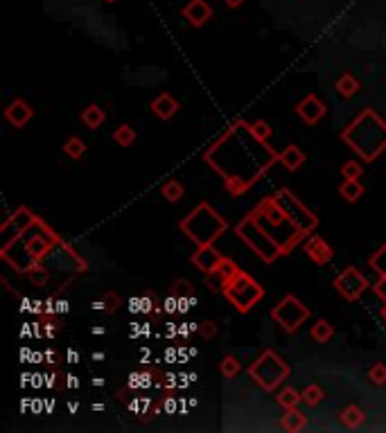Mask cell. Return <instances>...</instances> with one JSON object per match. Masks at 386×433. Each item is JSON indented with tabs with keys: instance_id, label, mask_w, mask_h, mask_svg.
Returning <instances> with one entry per match:
<instances>
[{
	"instance_id": "1f68e13d",
	"label": "cell",
	"mask_w": 386,
	"mask_h": 433,
	"mask_svg": "<svg viewBox=\"0 0 386 433\" xmlns=\"http://www.w3.org/2000/svg\"><path fill=\"white\" fill-rule=\"evenodd\" d=\"M172 294L177 298H185V296H192V285L188 280H177L174 285H172Z\"/></svg>"
},
{
	"instance_id": "d590c367",
	"label": "cell",
	"mask_w": 386,
	"mask_h": 433,
	"mask_svg": "<svg viewBox=\"0 0 386 433\" xmlns=\"http://www.w3.org/2000/svg\"><path fill=\"white\" fill-rule=\"evenodd\" d=\"M165 327H168V329H165V336H168V338H174L179 334V325H172V323H168Z\"/></svg>"
},
{
	"instance_id": "277c9868",
	"label": "cell",
	"mask_w": 386,
	"mask_h": 433,
	"mask_svg": "<svg viewBox=\"0 0 386 433\" xmlns=\"http://www.w3.org/2000/svg\"><path fill=\"white\" fill-rule=\"evenodd\" d=\"M249 375L253 377L264 390H273L275 386H280V382L289 375V366L275 352L266 350L260 354V359L249 368Z\"/></svg>"
},
{
	"instance_id": "52a82bcc",
	"label": "cell",
	"mask_w": 386,
	"mask_h": 433,
	"mask_svg": "<svg viewBox=\"0 0 386 433\" xmlns=\"http://www.w3.org/2000/svg\"><path fill=\"white\" fill-rule=\"evenodd\" d=\"M303 250H305V255L312 259L314 264H326L332 259V248H330V244L319 237V235H312V237H307L305 244H303Z\"/></svg>"
},
{
	"instance_id": "d6a6232c",
	"label": "cell",
	"mask_w": 386,
	"mask_h": 433,
	"mask_svg": "<svg viewBox=\"0 0 386 433\" xmlns=\"http://www.w3.org/2000/svg\"><path fill=\"white\" fill-rule=\"evenodd\" d=\"M199 334L203 336V338H212L217 334V325L212 320H201L199 323Z\"/></svg>"
},
{
	"instance_id": "30bf717a",
	"label": "cell",
	"mask_w": 386,
	"mask_h": 433,
	"mask_svg": "<svg viewBox=\"0 0 386 433\" xmlns=\"http://www.w3.org/2000/svg\"><path fill=\"white\" fill-rule=\"evenodd\" d=\"M183 16L192 27H203L212 16V7L206 0H190V3L183 7Z\"/></svg>"
},
{
	"instance_id": "ee69618b",
	"label": "cell",
	"mask_w": 386,
	"mask_h": 433,
	"mask_svg": "<svg viewBox=\"0 0 386 433\" xmlns=\"http://www.w3.org/2000/svg\"><path fill=\"white\" fill-rule=\"evenodd\" d=\"M380 316L386 320V303H384V307H382V309H380Z\"/></svg>"
},
{
	"instance_id": "7c38bea8",
	"label": "cell",
	"mask_w": 386,
	"mask_h": 433,
	"mask_svg": "<svg viewBox=\"0 0 386 433\" xmlns=\"http://www.w3.org/2000/svg\"><path fill=\"white\" fill-rule=\"evenodd\" d=\"M219 262H222V255L212 248V244H208V246H199V250L192 255V264L199 266V271H203V273H210Z\"/></svg>"
},
{
	"instance_id": "2e32d148",
	"label": "cell",
	"mask_w": 386,
	"mask_h": 433,
	"mask_svg": "<svg viewBox=\"0 0 386 433\" xmlns=\"http://www.w3.org/2000/svg\"><path fill=\"white\" fill-rule=\"evenodd\" d=\"M337 93L341 97H345V100H350V97H354L359 93V80L357 77H354L352 73H343L341 77H339L337 80Z\"/></svg>"
},
{
	"instance_id": "8fae6325",
	"label": "cell",
	"mask_w": 386,
	"mask_h": 433,
	"mask_svg": "<svg viewBox=\"0 0 386 433\" xmlns=\"http://www.w3.org/2000/svg\"><path fill=\"white\" fill-rule=\"evenodd\" d=\"M32 115H34L32 106H30L25 100H14L12 104L5 108V117H7V120H10L16 129L25 127V124H27L30 120H32Z\"/></svg>"
},
{
	"instance_id": "ab89813d",
	"label": "cell",
	"mask_w": 386,
	"mask_h": 433,
	"mask_svg": "<svg viewBox=\"0 0 386 433\" xmlns=\"http://www.w3.org/2000/svg\"><path fill=\"white\" fill-rule=\"evenodd\" d=\"M68 386H70V388H77V386H80V384H77V377H68Z\"/></svg>"
},
{
	"instance_id": "f1b7e54d",
	"label": "cell",
	"mask_w": 386,
	"mask_h": 433,
	"mask_svg": "<svg viewBox=\"0 0 386 433\" xmlns=\"http://www.w3.org/2000/svg\"><path fill=\"white\" fill-rule=\"evenodd\" d=\"M368 379L373 382L375 386H384L386 384V364L377 361V364L370 366L368 368Z\"/></svg>"
},
{
	"instance_id": "6da1fadb",
	"label": "cell",
	"mask_w": 386,
	"mask_h": 433,
	"mask_svg": "<svg viewBox=\"0 0 386 433\" xmlns=\"http://www.w3.org/2000/svg\"><path fill=\"white\" fill-rule=\"evenodd\" d=\"M348 133H359V138L352 136L343 140L350 143L352 152H357L364 161H373L386 149V122L373 113V108H366L348 127Z\"/></svg>"
},
{
	"instance_id": "5b68a950",
	"label": "cell",
	"mask_w": 386,
	"mask_h": 433,
	"mask_svg": "<svg viewBox=\"0 0 386 433\" xmlns=\"http://www.w3.org/2000/svg\"><path fill=\"white\" fill-rule=\"evenodd\" d=\"M271 318L275 323H280L287 332H296V329L301 327L307 318H310V309H307V307L298 301L296 296H285L278 305L273 307Z\"/></svg>"
},
{
	"instance_id": "9c48e42d",
	"label": "cell",
	"mask_w": 386,
	"mask_h": 433,
	"mask_svg": "<svg viewBox=\"0 0 386 433\" xmlns=\"http://www.w3.org/2000/svg\"><path fill=\"white\" fill-rule=\"evenodd\" d=\"M296 113L305 124H317L321 117L326 115V104H323L317 95H307L305 100L298 102Z\"/></svg>"
},
{
	"instance_id": "44dd1931",
	"label": "cell",
	"mask_w": 386,
	"mask_h": 433,
	"mask_svg": "<svg viewBox=\"0 0 386 433\" xmlns=\"http://www.w3.org/2000/svg\"><path fill=\"white\" fill-rule=\"evenodd\" d=\"M278 404L285 408V411H289V408H298V404H303V397L296 388L289 386V388H282L278 393Z\"/></svg>"
},
{
	"instance_id": "3957f363",
	"label": "cell",
	"mask_w": 386,
	"mask_h": 433,
	"mask_svg": "<svg viewBox=\"0 0 386 433\" xmlns=\"http://www.w3.org/2000/svg\"><path fill=\"white\" fill-rule=\"evenodd\" d=\"M224 296L228 298V303H231L238 312H249L251 307L258 305L260 301H262L264 291L262 287L258 285V282L251 278V275H247L244 271H238L233 275L231 280L224 285Z\"/></svg>"
},
{
	"instance_id": "484cf974",
	"label": "cell",
	"mask_w": 386,
	"mask_h": 433,
	"mask_svg": "<svg viewBox=\"0 0 386 433\" xmlns=\"http://www.w3.org/2000/svg\"><path fill=\"white\" fill-rule=\"evenodd\" d=\"M219 370H222V375L226 377V379H233V377H238L242 373V366L233 354H226V357L222 359V364H219Z\"/></svg>"
},
{
	"instance_id": "e0dca14e",
	"label": "cell",
	"mask_w": 386,
	"mask_h": 433,
	"mask_svg": "<svg viewBox=\"0 0 386 433\" xmlns=\"http://www.w3.org/2000/svg\"><path fill=\"white\" fill-rule=\"evenodd\" d=\"M339 194L348 203H357L364 196V185L359 183V178H345V183H341V187H339Z\"/></svg>"
},
{
	"instance_id": "d6986e66",
	"label": "cell",
	"mask_w": 386,
	"mask_h": 433,
	"mask_svg": "<svg viewBox=\"0 0 386 433\" xmlns=\"http://www.w3.org/2000/svg\"><path fill=\"white\" fill-rule=\"evenodd\" d=\"M310 336H312L317 343L326 345V343L330 341V338L334 336V327L330 325L328 320H319V323H314V327L310 329Z\"/></svg>"
},
{
	"instance_id": "4316f807",
	"label": "cell",
	"mask_w": 386,
	"mask_h": 433,
	"mask_svg": "<svg viewBox=\"0 0 386 433\" xmlns=\"http://www.w3.org/2000/svg\"><path fill=\"white\" fill-rule=\"evenodd\" d=\"M64 152H66V156H70L73 161L82 159L84 152H86L84 140H82V138H75V136H73V138H68V140H66V145H64Z\"/></svg>"
},
{
	"instance_id": "ba28073f",
	"label": "cell",
	"mask_w": 386,
	"mask_h": 433,
	"mask_svg": "<svg viewBox=\"0 0 386 433\" xmlns=\"http://www.w3.org/2000/svg\"><path fill=\"white\" fill-rule=\"evenodd\" d=\"M238 264L233 262V259H228V257H222V262H219L215 269H212L210 273H206V282H208V287L210 289H224V285L228 280L233 278L235 273H238Z\"/></svg>"
},
{
	"instance_id": "83f0119b",
	"label": "cell",
	"mask_w": 386,
	"mask_h": 433,
	"mask_svg": "<svg viewBox=\"0 0 386 433\" xmlns=\"http://www.w3.org/2000/svg\"><path fill=\"white\" fill-rule=\"evenodd\" d=\"M249 131L253 133V138H258L260 143H266V138L273 133V129L264 120H256L253 124H249Z\"/></svg>"
},
{
	"instance_id": "9a60e30c",
	"label": "cell",
	"mask_w": 386,
	"mask_h": 433,
	"mask_svg": "<svg viewBox=\"0 0 386 433\" xmlns=\"http://www.w3.org/2000/svg\"><path fill=\"white\" fill-rule=\"evenodd\" d=\"M278 161H280L282 165H285V169L296 172V169L305 163V154H303L296 145H289V147H285V149H282V152L278 154Z\"/></svg>"
},
{
	"instance_id": "836d02e7",
	"label": "cell",
	"mask_w": 386,
	"mask_h": 433,
	"mask_svg": "<svg viewBox=\"0 0 386 433\" xmlns=\"http://www.w3.org/2000/svg\"><path fill=\"white\" fill-rule=\"evenodd\" d=\"M161 408H163L165 413H177V411H181V401H177L174 397H165Z\"/></svg>"
},
{
	"instance_id": "ffe728a7",
	"label": "cell",
	"mask_w": 386,
	"mask_h": 433,
	"mask_svg": "<svg viewBox=\"0 0 386 433\" xmlns=\"http://www.w3.org/2000/svg\"><path fill=\"white\" fill-rule=\"evenodd\" d=\"M104 111H102V108L98 106V104H91V106H86L84 111H82V120H84V124L89 129H98L102 122H104Z\"/></svg>"
},
{
	"instance_id": "7a4b0ae2",
	"label": "cell",
	"mask_w": 386,
	"mask_h": 433,
	"mask_svg": "<svg viewBox=\"0 0 386 433\" xmlns=\"http://www.w3.org/2000/svg\"><path fill=\"white\" fill-rule=\"evenodd\" d=\"M226 228H228L226 219L219 217L208 203H199V208H194L190 215L185 217V222L181 224V231H183L192 242L199 244V246H208V244H212L226 231Z\"/></svg>"
},
{
	"instance_id": "4fadbf2b",
	"label": "cell",
	"mask_w": 386,
	"mask_h": 433,
	"mask_svg": "<svg viewBox=\"0 0 386 433\" xmlns=\"http://www.w3.org/2000/svg\"><path fill=\"white\" fill-rule=\"evenodd\" d=\"M152 111L156 117H161V120H172L174 113L179 111V102L174 100V95H170V93H161V95L152 102Z\"/></svg>"
},
{
	"instance_id": "8d00e7d4",
	"label": "cell",
	"mask_w": 386,
	"mask_h": 433,
	"mask_svg": "<svg viewBox=\"0 0 386 433\" xmlns=\"http://www.w3.org/2000/svg\"><path fill=\"white\" fill-rule=\"evenodd\" d=\"M54 334H57V323H48V325H45V336L52 338Z\"/></svg>"
},
{
	"instance_id": "ac0fdd59",
	"label": "cell",
	"mask_w": 386,
	"mask_h": 433,
	"mask_svg": "<svg viewBox=\"0 0 386 433\" xmlns=\"http://www.w3.org/2000/svg\"><path fill=\"white\" fill-rule=\"evenodd\" d=\"M339 420H341V424H345L348 429H357L359 424L366 420V413L361 411L357 404H350V406H345L341 413H339Z\"/></svg>"
},
{
	"instance_id": "5bb4252c",
	"label": "cell",
	"mask_w": 386,
	"mask_h": 433,
	"mask_svg": "<svg viewBox=\"0 0 386 433\" xmlns=\"http://www.w3.org/2000/svg\"><path fill=\"white\" fill-rule=\"evenodd\" d=\"M305 427H307V417L298 411V408H289V411L280 417V429L282 431L296 433V431H303Z\"/></svg>"
},
{
	"instance_id": "f546056e",
	"label": "cell",
	"mask_w": 386,
	"mask_h": 433,
	"mask_svg": "<svg viewBox=\"0 0 386 433\" xmlns=\"http://www.w3.org/2000/svg\"><path fill=\"white\" fill-rule=\"evenodd\" d=\"M341 174H343V178H361V174H364V165L357 161H348L341 167Z\"/></svg>"
},
{
	"instance_id": "b9f144b4",
	"label": "cell",
	"mask_w": 386,
	"mask_h": 433,
	"mask_svg": "<svg viewBox=\"0 0 386 433\" xmlns=\"http://www.w3.org/2000/svg\"><path fill=\"white\" fill-rule=\"evenodd\" d=\"M93 359H95V361H102V359H104V352H95V354H93Z\"/></svg>"
},
{
	"instance_id": "74e56055",
	"label": "cell",
	"mask_w": 386,
	"mask_h": 433,
	"mask_svg": "<svg viewBox=\"0 0 386 433\" xmlns=\"http://www.w3.org/2000/svg\"><path fill=\"white\" fill-rule=\"evenodd\" d=\"M224 3L231 7V10H238V7H242L244 3H247V0H224Z\"/></svg>"
},
{
	"instance_id": "603a6c76",
	"label": "cell",
	"mask_w": 386,
	"mask_h": 433,
	"mask_svg": "<svg viewBox=\"0 0 386 433\" xmlns=\"http://www.w3.org/2000/svg\"><path fill=\"white\" fill-rule=\"evenodd\" d=\"M301 397H303V404H307V406H319L321 401L326 399V390H323L319 384H310L301 393Z\"/></svg>"
},
{
	"instance_id": "4dcf8cb0",
	"label": "cell",
	"mask_w": 386,
	"mask_h": 433,
	"mask_svg": "<svg viewBox=\"0 0 386 433\" xmlns=\"http://www.w3.org/2000/svg\"><path fill=\"white\" fill-rule=\"evenodd\" d=\"M370 266H373L380 275H386V244L377 250L373 257H370Z\"/></svg>"
},
{
	"instance_id": "cb8c5ba5",
	"label": "cell",
	"mask_w": 386,
	"mask_h": 433,
	"mask_svg": "<svg viewBox=\"0 0 386 433\" xmlns=\"http://www.w3.org/2000/svg\"><path fill=\"white\" fill-rule=\"evenodd\" d=\"M93 307H95V309H102L104 314H115L120 309V298H117L113 291H106V294L102 296V301L93 303Z\"/></svg>"
},
{
	"instance_id": "f35d334b",
	"label": "cell",
	"mask_w": 386,
	"mask_h": 433,
	"mask_svg": "<svg viewBox=\"0 0 386 433\" xmlns=\"http://www.w3.org/2000/svg\"><path fill=\"white\" fill-rule=\"evenodd\" d=\"M68 361L70 364H77V361H80V354H77L75 350H68Z\"/></svg>"
},
{
	"instance_id": "60d3db41",
	"label": "cell",
	"mask_w": 386,
	"mask_h": 433,
	"mask_svg": "<svg viewBox=\"0 0 386 433\" xmlns=\"http://www.w3.org/2000/svg\"><path fill=\"white\" fill-rule=\"evenodd\" d=\"M93 386H104V379H102V377H95V379H93Z\"/></svg>"
},
{
	"instance_id": "f6af8a7d",
	"label": "cell",
	"mask_w": 386,
	"mask_h": 433,
	"mask_svg": "<svg viewBox=\"0 0 386 433\" xmlns=\"http://www.w3.org/2000/svg\"><path fill=\"white\" fill-rule=\"evenodd\" d=\"M106 3H115V0H106Z\"/></svg>"
},
{
	"instance_id": "8992f818",
	"label": "cell",
	"mask_w": 386,
	"mask_h": 433,
	"mask_svg": "<svg viewBox=\"0 0 386 433\" xmlns=\"http://www.w3.org/2000/svg\"><path fill=\"white\" fill-rule=\"evenodd\" d=\"M334 287H337L339 294L345 298V301L352 303V301H357V298L366 291L368 280L357 269H354V266H348V269H345L343 273L337 275Z\"/></svg>"
},
{
	"instance_id": "7bdbcfd3",
	"label": "cell",
	"mask_w": 386,
	"mask_h": 433,
	"mask_svg": "<svg viewBox=\"0 0 386 433\" xmlns=\"http://www.w3.org/2000/svg\"><path fill=\"white\" fill-rule=\"evenodd\" d=\"M91 332H93V334H104V329H102V327H93Z\"/></svg>"
},
{
	"instance_id": "e575fe53",
	"label": "cell",
	"mask_w": 386,
	"mask_h": 433,
	"mask_svg": "<svg viewBox=\"0 0 386 433\" xmlns=\"http://www.w3.org/2000/svg\"><path fill=\"white\" fill-rule=\"evenodd\" d=\"M373 289H375V294L380 296L382 301L386 303V275H380V280L375 282V287H373Z\"/></svg>"
},
{
	"instance_id": "7402d4cb",
	"label": "cell",
	"mask_w": 386,
	"mask_h": 433,
	"mask_svg": "<svg viewBox=\"0 0 386 433\" xmlns=\"http://www.w3.org/2000/svg\"><path fill=\"white\" fill-rule=\"evenodd\" d=\"M161 194H163V199L165 201H170V203H177L183 199V194H185V187L179 183V180H168L163 187H161Z\"/></svg>"
},
{
	"instance_id": "d4e9b609",
	"label": "cell",
	"mask_w": 386,
	"mask_h": 433,
	"mask_svg": "<svg viewBox=\"0 0 386 433\" xmlns=\"http://www.w3.org/2000/svg\"><path fill=\"white\" fill-rule=\"evenodd\" d=\"M113 140L120 147H129V145H133V140H136V129L129 127V124H120L113 133Z\"/></svg>"
}]
</instances>
